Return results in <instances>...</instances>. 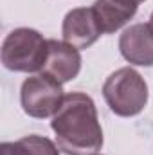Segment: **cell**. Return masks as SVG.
I'll return each mask as SVG.
<instances>
[{
    "label": "cell",
    "mask_w": 153,
    "mask_h": 155,
    "mask_svg": "<svg viewBox=\"0 0 153 155\" xmlns=\"http://www.w3.org/2000/svg\"><path fill=\"white\" fill-rule=\"evenodd\" d=\"M60 152L67 155H96L103 146V130L90 96L70 92L50 121Z\"/></svg>",
    "instance_id": "1"
},
{
    "label": "cell",
    "mask_w": 153,
    "mask_h": 155,
    "mask_svg": "<svg viewBox=\"0 0 153 155\" xmlns=\"http://www.w3.org/2000/svg\"><path fill=\"white\" fill-rule=\"evenodd\" d=\"M103 96L115 116L132 117L144 110L148 103V85L135 69L122 67L106 78Z\"/></svg>",
    "instance_id": "2"
},
{
    "label": "cell",
    "mask_w": 153,
    "mask_h": 155,
    "mask_svg": "<svg viewBox=\"0 0 153 155\" xmlns=\"http://www.w3.org/2000/svg\"><path fill=\"white\" fill-rule=\"evenodd\" d=\"M49 54V40L38 31L20 27L11 31L2 43V63L15 72H38L43 71Z\"/></svg>",
    "instance_id": "3"
},
{
    "label": "cell",
    "mask_w": 153,
    "mask_h": 155,
    "mask_svg": "<svg viewBox=\"0 0 153 155\" xmlns=\"http://www.w3.org/2000/svg\"><path fill=\"white\" fill-rule=\"evenodd\" d=\"M63 97L65 94L61 83L45 72L27 78L22 83V90H20L22 108L27 116L34 119H45L54 116L60 110Z\"/></svg>",
    "instance_id": "4"
},
{
    "label": "cell",
    "mask_w": 153,
    "mask_h": 155,
    "mask_svg": "<svg viewBox=\"0 0 153 155\" xmlns=\"http://www.w3.org/2000/svg\"><path fill=\"white\" fill-rule=\"evenodd\" d=\"M61 35L63 41H67L69 45L76 49H86L96 43L103 33L97 25L92 7H76L65 15Z\"/></svg>",
    "instance_id": "5"
},
{
    "label": "cell",
    "mask_w": 153,
    "mask_h": 155,
    "mask_svg": "<svg viewBox=\"0 0 153 155\" xmlns=\"http://www.w3.org/2000/svg\"><path fill=\"white\" fill-rule=\"evenodd\" d=\"M119 51L132 65H153V25L135 24L130 25L119 38Z\"/></svg>",
    "instance_id": "6"
},
{
    "label": "cell",
    "mask_w": 153,
    "mask_h": 155,
    "mask_svg": "<svg viewBox=\"0 0 153 155\" xmlns=\"http://www.w3.org/2000/svg\"><path fill=\"white\" fill-rule=\"evenodd\" d=\"M79 71H81L79 49L69 45L67 41L49 40V54L41 72L49 74L63 85L67 81H72L79 74Z\"/></svg>",
    "instance_id": "7"
},
{
    "label": "cell",
    "mask_w": 153,
    "mask_h": 155,
    "mask_svg": "<svg viewBox=\"0 0 153 155\" xmlns=\"http://www.w3.org/2000/svg\"><path fill=\"white\" fill-rule=\"evenodd\" d=\"M137 7V0H96L92 11L101 33L112 35L135 16Z\"/></svg>",
    "instance_id": "8"
},
{
    "label": "cell",
    "mask_w": 153,
    "mask_h": 155,
    "mask_svg": "<svg viewBox=\"0 0 153 155\" xmlns=\"http://www.w3.org/2000/svg\"><path fill=\"white\" fill-rule=\"evenodd\" d=\"M2 155H60L58 144L41 135H27L15 143H2Z\"/></svg>",
    "instance_id": "9"
},
{
    "label": "cell",
    "mask_w": 153,
    "mask_h": 155,
    "mask_svg": "<svg viewBox=\"0 0 153 155\" xmlns=\"http://www.w3.org/2000/svg\"><path fill=\"white\" fill-rule=\"evenodd\" d=\"M150 24L153 25V13H151V18H150Z\"/></svg>",
    "instance_id": "10"
},
{
    "label": "cell",
    "mask_w": 153,
    "mask_h": 155,
    "mask_svg": "<svg viewBox=\"0 0 153 155\" xmlns=\"http://www.w3.org/2000/svg\"><path fill=\"white\" fill-rule=\"evenodd\" d=\"M137 2H144V0H137Z\"/></svg>",
    "instance_id": "11"
}]
</instances>
